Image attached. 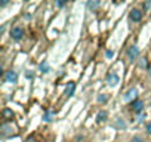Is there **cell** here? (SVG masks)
<instances>
[{"label":"cell","instance_id":"cell-1","mask_svg":"<svg viewBox=\"0 0 151 142\" xmlns=\"http://www.w3.org/2000/svg\"><path fill=\"white\" fill-rule=\"evenodd\" d=\"M14 133H15V127H14L12 124L6 123V124L2 126V136H3V138H6V136H9V135H14Z\"/></svg>","mask_w":151,"mask_h":142},{"label":"cell","instance_id":"cell-2","mask_svg":"<svg viewBox=\"0 0 151 142\" xmlns=\"http://www.w3.org/2000/svg\"><path fill=\"white\" fill-rule=\"evenodd\" d=\"M136 96H138V90H136L135 87H132V89H129V90L124 93V101H132V102H135V101H136Z\"/></svg>","mask_w":151,"mask_h":142},{"label":"cell","instance_id":"cell-3","mask_svg":"<svg viewBox=\"0 0 151 142\" xmlns=\"http://www.w3.org/2000/svg\"><path fill=\"white\" fill-rule=\"evenodd\" d=\"M5 80L8 82V83H17V80H18V74L15 73V71H8V73L5 74Z\"/></svg>","mask_w":151,"mask_h":142},{"label":"cell","instance_id":"cell-4","mask_svg":"<svg viewBox=\"0 0 151 142\" xmlns=\"http://www.w3.org/2000/svg\"><path fill=\"white\" fill-rule=\"evenodd\" d=\"M107 83L113 87V86H116L117 83H119V76L116 74V73H110L108 76H107Z\"/></svg>","mask_w":151,"mask_h":142},{"label":"cell","instance_id":"cell-5","mask_svg":"<svg viewBox=\"0 0 151 142\" xmlns=\"http://www.w3.org/2000/svg\"><path fill=\"white\" fill-rule=\"evenodd\" d=\"M132 110L135 111V113H141L142 110H144V102L141 101V99H136L135 102H132Z\"/></svg>","mask_w":151,"mask_h":142},{"label":"cell","instance_id":"cell-6","mask_svg":"<svg viewBox=\"0 0 151 142\" xmlns=\"http://www.w3.org/2000/svg\"><path fill=\"white\" fill-rule=\"evenodd\" d=\"M129 16H130L132 21H139V19L142 18V12H141L139 9H132L130 14H129Z\"/></svg>","mask_w":151,"mask_h":142},{"label":"cell","instance_id":"cell-7","mask_svg":"<svg viewBox=\"0 0 151 142\" xmlns=\"http://www.w3.org/2000/svg\"><path fill=\"white\" fill-rule=\"evenodd\" d=\"M22 36H24V30H22V28L15 27V28L12 30V39H14V40H19Z\"/></svg>","mask_w":151,"mask_h":142},{"label":"cell","instance_id":"cell-8","mask_svg":"<svg viewBox=\"0 0 151 142\" xmlns=\"http://www.w3.org/2000/svg\"><path fill=\"white\" fill-rule=\"evenodd\" d=\"M138 53H139V50H138L136 46H130V47L127 49V56H129L130 61H133V59L138 56Z\"/></svg>","mask_w":151,"mask_h":142},{"label":"cell","instance_id":"cell-9","mask_svg":"<svg viewBox=\"0 0 151 142\" xmlns=\"http://www.w3.org/2000/svg\"><path fill=\"white\" fill-rule=\"evenodd\" d=\"M74 89H76V83H74V82H70V83L67 85V87H65L64 95H65V96H71V95L74 93Z\"/></svg>","mask_w":151,"mask_h":142},{"label":"cell","instance_id":"cell-10","mask_svg":"<svg viewBox=\"0 0 151 142\" xmlns=\"http://www.w3.org/2000/svg\"><path fill=\"white\" fill-rule=\"evenodd\" d=\"M96 120H98V123H102V121H105V120H107V111H99V113H98V117H96Z\"/></svg>","mask_w":151,"mask_h":142},{"label":"cell","instance_id":"cell-11","mask_svg":"<svg viewBox=\"0 0 151 142\" xmlns=\"http://www.w3.org/2000/svg\"><path fill=\"white\" fill-rule=\"evenodd\" d=\"M39 68H40V71H42V73H49V71H50V67L47 65V62H42Z\"/></svg>","mask_w":151,"mask_h":142},{"label":"cell","instance_id":"cell-12","mask_svg":"<svg viewBox=\"0 0 151 142\" xmlns=\"http://www.w3.org/2000/svg\"><path fill=\"white\" fill-rule=\"evenodd\" d=\"M98 6H99V2H98V0H96V2H93V0H92V2H89V3H88V8H89L91 11H95Z\"/></svg>","mask_w":151,"mask_h":142},{"label":"cell","instance_id":"cell-13","mask_svg":"<svg viewBox=\"0 0 151 142\" xmlns=\"http://www.w3.org/2000/svg\"><path fill=\"white\" fill-rule=\"evenodd\" d=\"M3 117H5V118H12V117H14V113H12V110H9V108L3 110Z\"/></svg>","mask_w":151,"mask_h":142},{"label":"cell","instance_id":"cell-14","mask_svg":"<svg viewBox=\"0 0 151 142\" xmlns=\"http://www.w3.org/2000/svg\"><path fill=\"white\" fill-rule=\"evenodd\" d=\"M52 117H53L52 111H46L45 115H43V120H45V121H52Z\"/></svg>","mask_w":151,"mask_h":142},{"label":"cell","instance_id":"cell-15","mask_svg":"<svg viewBox=\"0 0 151 142\" xmlns=\"http://www.w3.org/2000/svg\"><path fill=\"white\" fill-rule=\"evenodd\" d=\"M139 67H141V68H150V65H148V62H147L145 58L139 59Z\"/></svg>","mask_w":151,"mask_h":142},{"label":"cell","instance_id":"cell-16","mask_svg":"<svg viewBox=\"0 0 151 142\" xmlns=\"http://www.w3.org/2000/svg\"><path fill=\"white\" fill-rule=\"evenodd\" d=\"M116 126H117V127H120V129H124V126H126V124H124V121H123L122 118H119V120L116 121Z\"/></svg>","mask_w":151,"mask_h":142},{"label":"cell","instance_id":"cell-17","mask_svg":"<svg viewBox=\"0 0 151 142\" xmlns=\"http://www.w3.org/2000/svg\"><path fill=\"white\" fill-rule=\"evenodd\" d=\"M132 142H144V139L141 136H133L132 138Z\"/></svg>","mask_w":151,"mask_h":142},{"label":"cell","instance_id":"cell-18","mask_svg":"<svg viewBox=\"0 0 151 142\" xmlns=\"http://www.w3.org/2000/svg\"><path fill=\"white\" fill-rule=\"evenodd\" d=\"M98 101H99V102H105V101H107V96H105V95H99V96H98Z\"/></svg>","mask_w":151,"mask_h":142},{"label":"cell","instance_id":"cell-19","mask_svg":"<svg viewBox=\"0 0 151 142\" xmlns=\"http://www.w3.org/2000/svg\"><path fill=\"white\" fill-rule=\"evenodd\" d=\"M113 55H114L113 50H107V52H105V56H107V58H113Z\"/></svg>","mask_w":151,"mask_h":142},{"label":"cell","instance_id":"cell-20","mask_svg":"<svg viewBox=\"0 0 151 142\" xmlns=\"http://www.w3.org/2000/svg\"><path fill=\"white\" fill-rule=\"evenodd\" d=\"M64 5H65L64 2H56V3H55V6H56V8H62Z\"/></svg>","mask_w":151,"mask_h":142},{"label":"cell","instance_id":"cell-21","mask_svg":"<svg viewBox=\"0 0 151 142\" xmlns=\"http://www.w3.org/2000/svg\"><path fill=\"white\" fill-rule=\"evenodd\" d=\"M147 132H148V135H151V123L147 124Z\"/></svg>","mask_w":151,"mask_h":142},{"label":"cell","instance_id":"cell-22","mask_svg":"<svg viewBox=\"0 0 151 142\" xmlns=\"http://www.w3.org/2000/svg\"><path fill=\"white\" fill-rule=\"evenodd\" d=\"M144 118H145L144 114H142V115H138V121H144Z\"/></svg>","mask_w":151,"mask_h":142},{"label":"cell","instance_id":"cell-23","mask_svg":"<svg viewBox=\"0 0 151 142\" xmlns=\"http://www.w3.org/2000/svg\"><path fill=\"white\" fill-rule=\"evenodd\" d=\"M27 77H28V79H31V77H33V73H31V71H28V73H27Z\"/></svg>","mask_w":151,"mask_h":142},{"label":"cell","instance_id":"cell-24","mask_svg":"<svg viewBox=\"0 0 151 142\" xmlns=\"http://www.w3.org/2000/svg\"><path fill=\"white\" fill-rule=\"evenodd\" d=\"M144 6H145V8H150V6H151V2H147V3L144 5Z\"/></svg>","mask_w":151,"mask_h":142},{"label":"cell","instance_id":"cell-25","mask_svg":"<svg viewBox=\"0 0 151 142\" xmlns=\"http://www.w3.org/2000/svg\"><path fill=\"white\" fill-rule=\"evenodd\" d=\"M148 74H150V77H151V65H150V68H148Z\"/></svg>","mask_w":151,"mask_h":142}]
</instances>
